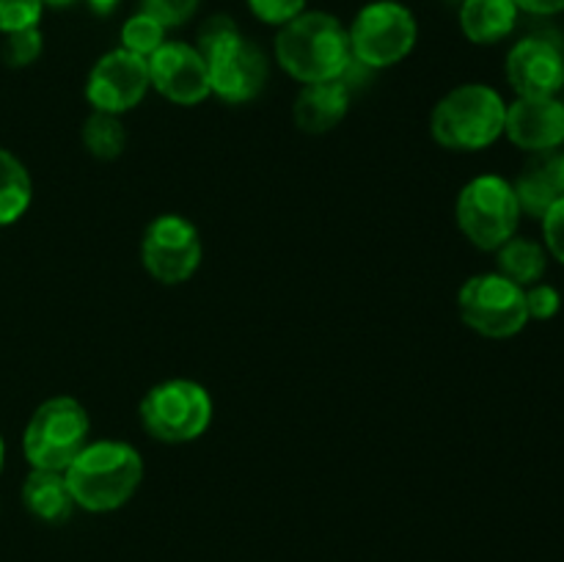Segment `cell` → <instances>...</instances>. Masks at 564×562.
I'll list each match as a JSON object with an SVG mask.
<instances>
[{
	"mask_svg": "<svg viewBox=\"0 0 564 562\" xmlns=\"http://www.w3.org/2000/svg\"><path fill=\"white\" fill-rule=\"evenodd\" d=\"M275 61L303 86L341 80L356 64L347 28L328 11H303L281 25L275 36Z\"/></svg>",
	"mask_w": 564,
	"mask_h": 562,
	"instance_id": "1",
	"label": "cell"
},
{
	"mask_svg": "<svg viewBox=\"0 0 564 562\" xmlns=\"http://www.w3.org/2000/svg\"><path fill=\"white\" fill-rule=\"evenodd\" d=\"M64 474L77 507L110 512L135 496L143 479V457L127 441H88Z\"/></svg>",
	"mask_w": 564,
	"mask_h": 562,
	"instance_id": "2",
	"label": "cell"
},
{
	"mask_svg": "<svg viewBox=\"0 0 564 562\" xmlns=\"http://www.w3.org/2000/svg\"><path fill=\"white\" fill-rule=\"evenodd\" d=\"M507 102L485 83H466L438 99L430 119L435 143L452 152H479L505 136Z\"/></svg>",
	"mask_w": 564,
	"mask_h": 562,
	"instance_id": "3",
	"label": "cell"
},
{
	"mask_svg": "<svg viewBox=\"0 0 564 562\" xmlns=\"http://www.w3.org/2000/svg\"><path fill=\"white\" fill-rule=\"evenodd\" d=\"M91 419L75 397H50L31 413L22 433V452L31 468L66 472L88 444Z\"/></svg>",
	"mask_w": 564,
	"mask_h": 562,
	"instance_id": "4",
	"label": "cell"
},
{
	"mask_svg": "<svg viewBox=\"0 0 564 562\" xmlns=\"http://www.w3.org/2000/svg\"><path fill=\"white\" fill-rule=\"evenodd\" d=\"M141 424L163 444H187L202 439L213 424V397L202 383L171 378L152 386L141 400Z\"/></svg>",
	"mask_w": 564,
	"mask_h": 562,
	"instance_id": "5",
	"label": "cell"
},
{
	"mask_svg": "<svg viewBox=\"0 0 564 562\" xmlns=\"http://www.w3.org/2000/svg\"><path fill=\"white\" fill-rule=\"evenodd\" d=\"M352 61L364 69H389L405 61L419 42V22L397 0H375L347 28Z\"/></svg>",
	"mask_w": 564,
	"mask_h": 562,
	"instance_id": "6",
	"label": "cell"
},
{
	"mask_svg": "<svg viewBox=\"0 0 564 562\" xmlns=\"http://www.w3.org/2000/svg\"><path fill=\"white\" fill-rule=\"evenodd\" d=\"M455 215L457 226L471 246H477L479 251H496L510 237H516L523 213L512 182H507L505 176L482 174L463 187Z\"/></svg>",
	"mask_w": 564,
	"mask_h": 562,
	"instance_id": "7",
	"label": "cell"
},
{
	"mask_svg": "<svg viewBox=\"0 0 564 562\" xmlns=\"http://www.w3.org/2000/svg\"><path fill=\"white\" fill-rule=\"evenodd\" d=\"M196 50L207 61L209 91L218 99H224V102H251L268 86V55H264V50L259 44L242 36L237 25Z\"/></svg>",
	"mask_w": 564,
	"mask_h": 562,
	"instance_id": "8",
	"label": "cell"
},
{
	"mask_svg": "<svg viewBox=\"0 0 564 562\" xmlns=\"http://www.w3.org/2000/svg\"><path fill=\"white\" fill-rule=\"evenodd\" d=\"M457 312L468 328L488 339H510L529 323L527 292L501 273L471 275L460 287Z\"/></svg>",
	"mask_w": 564,
	"mask_h": 562,
	"instance_id": "9",
	"label": "cell"
},
{
	"mask_svg": "<svg viewBox=\"0 0 564 562\" xmlns=\"http://www.w3.org/2000/svg\"><path fill=\"white\" fill-rule=\"evenodd\" d=\"M204 257L202 237L193 220L182 215H158L147 226L141 240V262L147 273L160 284H182L193 279Z\"/></svg>",
	"mask_w": 564,
	"mask_h": 562,
	"instance_id": "10",
	"label": "cell"
},
{
	"mask_svg": "<svg viewBox=\"0 0 564 562\" xmlns=\"http://www.w3.org/2000/svg\"><path fill=\"white\" fill-rule=\"evenodd\" d=\"M152 83H149V61L124 47L105 53L88 72L86 99L99 114H130L143 102Z\"/></svg>",
	"mask_w": 564,
	"mask_h": 562,
	"instance_id": "11",
	"label": "cell"
},
{
	"mask_svg": "<svg viewBox=\"0 0 564 562\" xmlns=\"http://www.w3.org/2000/svg\"><path fill=\"white\" fill-rule=\"evenodd\" d=\"M149 83L160 97L174 105L204 102L209 97L207 61L198 53L196 44L165 42L158 53L149 58Z\"/></svg>",
	"mask_w": 564,
	"mask_h": 562,
	"instance_id": "12",
	"label": "cell"
},
{
	"mask_svg": "<svg viewBox=\"0 0 564 562\" xmlns=\"http://www.w3.org/2000/svg\"><path fill=\"white\" fill-rule=\"evenodd\" d=\"M505 69L518 97H556L564 88V55L545 36L521 39L507 53Z\"/></svg>",
	"mask_w": 564,
	"mask_h": 562,
	"instance_id": "13",
	"label": "cell"
},
{
	"mask_svg": "<svg viewBox=\"0 0 564 562\" xmlns=\"http://www.w3.org/2000/svg\"><path fill=\"white\" fill-rule=\"evenodd\" d=\"M505 136L532 154L556 152L564 143V102L556 97H518L507 105Z\"/></svg>",
	"mask_w": 564,
	"mask_h": 562,
	"instance_id": "14",
	"label": "cell"
},
{
	"mask_svg": "<svg viewBox=\"0 0 564 562\" xmlns=\"http://www.w3.org/2000/svg\"><path fill=\"white\" fill-rule=\"evenodd\" d=\"M521 213L543 218L560 198H564V154L540 152L523 165L518 180L512 182Z\"/></svg>",
	"mask_w": 564,
	"mask_h": 562,
	"instance_id": "15",
	"label": "cell"
},
{
	"mask_svg": "<svg viewBox=\"0 0 564 562\" xmlns=\"http://www.w3.org/2000/svg\"><path fill=\"white\" fill-rule=\"evenodd\" d=\"M347 108H350V86L345 80L306 83L297 91L292 116L303 132L323 136L345 119Z\"/></svg>",
	"mask_w": 564,
	"mask_h": 562,
	"instance_id": "16",
	"label": "cell"
},
{
	"mask_svg": "<svg viewBox=\"0 0 564 562\" xmlns=\"http://www.w3.org/2000/svg\"><path fill=\"white\" fill-rule=\"evenodd\" d=\"M22 505L44 523H64L77 507L66 474L50 472V468H31L22 483Z\"/></svg>",
	"mask_w": 564,
	"mask_h": 562,
	"instance_id": "17",
	"label": "cell"
},
{
	"mask_svg": "<svg viewBox=\"0 0 564 562\" xmlns=\"http://www.w3.org/2000/svg\"><path fill=\"white\" fill-rule=\"evenodd\" d=\"M512 0H460V31L471 44H499L518 25Z\"/></svg>",
	"mask_w": 564,
	"mask_h": 562,
	"instance_id": "18",
	"label": "cell"
},
{
	"mask_svg": "<svg viewBox=\"0 0 564 562\" xmlns=\"http://www.w3.org/2000/svg\"><path fill=\"white\" fill-rule=\"evenodd\" d=\"M496 264H499L496 273L527 290V287L543 281L545 268H549V251L527 237H510L505 246L496 248Z\"/></svg>",
	"mask_w": 564,
	"mask_h": 562,
	"instance_id": "19",
	"label": "cell"
},
{
	"mask_svg": "<svg viewBox=\"0 0 564 562\" xmlns=\"http://www.w3.org/2000/svg\"><path fill=\"white\" fill-rule=\"evenodd\" d=\"M33 198V182L17 154L0 147V226H11L28 213Z\"/></svg>",
	"mask_w": 564,
	"mask_h": 562,
	"instance_id": "20",
	"label": "cell"
},
{
	"mask_svg": "<svg viewBox=\"0 0 564 562\" xmlns=\"http://www.w3.org/2000/svg\"><path fill=\"white\" fill-rule=\"evenodd\" d=\"M83 143L97 160H116L127 147V130L121 116L94 110L83 125Z\"/></svg>",
	"mask_w": 564,
	"mask_h": 562,
	"instance_id": "21",
	"label": "cell"
},
{
	"mask_svg": "<svg viewBox=\"0 0 564 562\" xmlns=\"http://www.w3.org/2000/svg\"><path fill=\"white\" fill-rule=\"evenodd\" d=\"M165 42H169V39H165V28L160 25L158 20H152L149 14H143V11H135V14L121 25V47H124L127 53H135L147 61L152 58Z\"/></svg>",
	"mask_w": 564,
	"mask_h": 562,
	"instance_id": "22",
	"label": "cell"
},
{
	"mask_svg": "<svg viewBox=\"0 0 564 562\" xmlns=\"http://www.w3.org/2000/svg\"><path fill=\"white\" fill-rule=\"evenodd\" d=\"M44 50V39L42 31L36 28H25V31H14L6 33L3 42V61L14 69H22V66H31L33 61L42 55Z\"/></svg>",
	"mask_w": 564,
	"mask_h": 562,
	"instance_id": "23",
	"label": "cell"
},
{
	"mask_svg": "<svg viewBox=\"0 0 564 562\" xmlns=\"http://www.w3.org/2000/svg\"><path fill=\"white\" fill-rule=\"evenodd\" d=\"M202 0H141V11L158 20L165 31L182 28L196 17Z\"/></svg>",
	"mask_w": 564,
	"mask_h": 562,
	"instance_id": "24",
	"label": "cell"
},
{
	"mask_svg": "<svg viewBox=\"0 0 564 562\" xmlns=\"http://www.w3.org/2000/svg\"><path fill=\"white\" fill-rule=\"evenodd\" d=\"M42 0H0V33L36 28L42 20Z\"/></svg>",
	"mask_w": 564,
	"mask_h": 562,
	"instance_id": "25",
	"label": "cell"
},
{
	"mask_svg": "<svg viewBox=\"0 0 564 562\" xmlns=\"http://www.w3.org/2000/svg\"><path fill=\"white\" fill-rule=\"evenodd\" d=\"M246 3L257 20L275 28L286 25V22L306 11V0H246Z\"/></svg>",
	"mask_w": 564,
	"mask_h": 562,
	"instance_id": "26",
	"label": "cell"
},
{
	"mask_svg": "<svg viewBox=\"0 0 564 562\" xmlns=\"http://www.w3.org/2000/svg\"><path fill=\"white\" fill-rule=\"evenodd\" d=\"M527 312L529 320H551L562 306L560 290H554L551 284H532L527 287Z\"/></svg>",
	"mask_w": 564,
	"mask_h": 562,
	"instance_id": "27",
	"label": "cell"
},
{
	"mask_svg": "<svg viewBox=\"0 0 564 562\" xmlns=\"http://www.w3.org/2000/svg\"><path fill=\"white\" fill-rule=\"evenodd\" d=\"M540 220H543L545 251L564 264V198H560Z\"/></svg>",
	"mask_w": 564,
	"mask_h": 562,
	"instance_id": "28",
	"label": "cell"
},
{
	"mask_svg": "<svg viewBox=\"0 0 564 562\" xmlns=\"http://www.w3.org/2000/svg\"><path fill=\"white\" fill-rule=\"evenodd\" d=\"M518 6V11H527V14H538V17H551V14H562L564 11V0H512Z\"/></svg>",
	"mask_w": 564,
	"mask_h": 562,
	"instance_id": "29",
	"label": "cell"
},
{
	"mask_svg": "<svg viewBox=\"0 0 564 562\" xmlns=\"http://www.w3.org/2000/svg\"><path fill=\"white\" fill-rule=\"evenodd\" d=\"M86 3L91 6L94 11H99V14H108V11H113L121 0H86Z\"/></svg>",
	"mask_w": 564,
	"mask_h": 562,
	"instance_id": "30",
	"label": "cell"
},
{
	"mask_svg": "<svg viewBox=\"0 0 564 562\" xmlns=\"http://www.w3.org/2000/svg\"><path fill=\"white\" fill-rule=\"evenodd\" d=\"M44 6H50V9H69V6H75L77 0H42Z\"/></svg>",
	"mask_w": 564,
	"mask_h": 562,
	"instance_id": "31",
	"label": "cell"
},
{
	"mask_svg": "<svg viewBox=\"0 0 564 562\" xmlns=\"http://www.w3.org/2000/svg\"><path fill=\"white\" fill-rule=\"evenodd\" d=\"M3 461H6V444H3V435H0V468H3Z\"/></svg>",
	"mask_w": 564,
	"mask_h": 562,
	"instance_id": "32",
	"label": "cell"
},
{
	"mask_svg": "<svg viewBox=\"0 0 564 562\" xmlns=\"http://www.w3.org/2000/svg\"><path fill=\"white\" fill-rule=\"evenodd\" d=\"M457 3H460V0H457Z\"/></svg>",
	"mask_w": 564,
	"mask_h": 562,
	"instance_id": "33",
	"label": "cell"
}]
</instances>
